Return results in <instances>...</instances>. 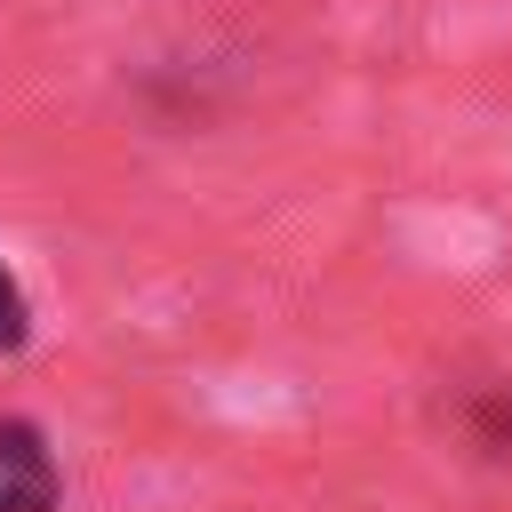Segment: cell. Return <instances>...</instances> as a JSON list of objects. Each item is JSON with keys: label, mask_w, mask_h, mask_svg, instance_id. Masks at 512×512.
<instances>
[{"label": "cell", "mask_w": 512, "mask_h": 512, "mask_svg": "<svg viewBox=\"0 0 512 512\" xmlns=\"http://www.w3.org/2000/svg\"><path fill=\"white\" fill-rule=\"evenodd\" d=\"M472 432H480L488 456H512V392H488V400L472 408Z\"/></svg>", "instance_id": "cell-3"}, {"label": "cell", "mask_w": 512, "mask_h": 512, "mask_svg": "<svg viewBox=\"0 0 512 512\" xmlns=\"http://www.w3.org/2000/svg\"><path fill=\"white\" fill-rule=\"evenodd\" d=\"M64 472L48 456V432L24 416H0V512H56Z\"/></svg>", "instance_id": "cell-1"}, {"label": "cell", "mask_w": 512, "mask_h": 512, "mask_svg": "<svg viewBox=\"0 0 512 512\" xmlns=\"http://www.w3.org/2000/svg\"><path fill=\"white\" fill-rule=\"evenodd\" d=\"M24 344H32V296L0 256V352H24Z\"/></svg>", "instance_id": "cell-2"}]
</instances>
